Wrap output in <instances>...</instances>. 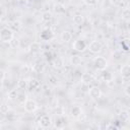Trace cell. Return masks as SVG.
<instances>
[{"mask_svg":"<svg viewBox=\"0 0 130 130\" xmlns=\"http://www.w3.org/2000/svg\"><path fill=\"white\" fill-rule=\"evenodd\" d=\"M0 40L2 43H11L14 40L13 30L9 27H2L0 31Z\"/></svg>","mask_w":130,"mask_h":130,"instance_id":"obj_1","label":"cell"},{"mask_svg":"<svg viewBox=\"0 0 130 130\" xmlns=\"http://www.w3.org/2000/svg\"><path fill=\"white\" fill-rule=\"evenodd\" d=\"M92 63H93V65H94V67L98 69V70H106V68L108 67V60L105 58V57H103V56H98V57H95L94 59H93V61H92Z\"/></svg>","mask_w":130,"mask_h":130,"instance_id":"obj_2","label":"cell"},{"mask_svg":"<svg viewBox=\"0 0 130 130\" xmlns=\"http://www.w3.org/2000/svg\"><path fill=\"white\" fill-rule=\"evenodd\" d=\"M38 103L32 100V99H27V101L23 104V108H24V111L27 112V113H34L35 111L38 110Z\"/></svg>","mask_w":130,"mask_h":130,"instance_id":"obj_3","label":"cell"},{"mask_svg":"<svg viewBox=\"0 0 130 130\" xmlns=\"http://www.w3.org/2000/svg\"><path fill=\"white\" fill-rule=\"evenodd\" d=\"M86 47H87V44H86V42H85L84 40H82V39H77V40H75V41L73 42V44H72V48H73L75 51H77V52H83V51L86 49Z\"/></svg>","mask_w":130,"mask_h":130,"instance_id":"obj_4","label":"cell"},{"mask_svg":"<svg viewBox=\"0 0 130 130\" xmlns=\"http://www.w3.org/2000/svg\"><path fill=\"white\" fill-rule=\"evenodd\" d=\"M87 93H88L89 98L92 100H99L102 95V91H101L100 87H98V86H90L88 88Z\"/></svg>","mask_w":130,"mask_h":130,"instance_id":"obj_5","label":"cell"},{"mask_svg":"<svg viewBox=\"0 0 130 130\" xmlns=\"http://www.w3.org/2000/svg\"><path fill=\"white\" fill-rule=\"evenodd\" d=\"M39 124L42 128H49L52 124V118L49 115H43L39 119Z\"/></svg>","mask_w":130,"mask_h":130,"instance_id":"obj_6","label":"cell"},{"mask_svg":"<svg viewBox=\"0 0 130 130\" xmlns=\"http://www.w3.org/2000/svg\"><path fill=\"white\" fill-rule=\"evenodd\" d=\"M102 49H103V46H102V44H101L99 41H92V42H90V44L88 45V50H89L91 53H93V54L100 53V52L102 51Z\"/></svg>","mask_w":130,"mask_h":130,"instance_id":"obj_7","label":"cell"},{"mask_svg":"<svg viewBox=\"0 0 130 130\" xmlns=\"http://www.w3.org/2000/svg\"><path fill=\"white\" fill-rule=\"evenodd\" d=\"M81 114H82V109H81L80 106L75 105V106L71 107V109H70V115H71L72 118H79L81 116Z\"/></svg>","mask_w":130,"mask_h":130,"instance_id":"obj_8","label":"cell"},{"mask_svg":"<svg viewBox=\"0 0 130 130\" xmlns=\"http://www.w3.org/2000/svg\"><path fill=\"white\" fill-rule=\"evenodd\" d=\"M120 73L121 76L124 78H129L130 77V65L129 64H124L121 66L120 69Z\"/></svg>","mask_w":130,"mask_h":130,"instance_id":"obj_9","label":"cell"},{"mask_svg":"<svg viewBox=\"0 0 130 130\" xmlns=\"http://www.w3.org/2000/svg\"><path fill=\"white\" fill-rule=\"evenodd\" d=\"M70 63L73 66H80L82 64V58L78 55H73L70 58Z\"/></svg>","mask_w":130,"mask_h":130,"instance_id":"obj_10","label":"cell"},{"mask_svg":"<svg viewBox=\"0 0 130 130\" xmlns=\"http://www.w3.org/2000/svg\"><path fill=\"white\" fill-rule=\"evenodd\" d=\"M81 81H82L83 84L88 85L89 83H91V82L93 81V77H92V75H90L89 73H83V74L81 75Z\"/></svg>","mask_w":130,"mask_h":130,"instance_id":"obj_11","label":"cell"},{"mask_svg":"<svg viewBox=\"0 0 130 130\" xmlns=\"http://www.w3.org/2000/svg\"><path fill=\"white\" fill-rule=\"evenodd\" d=\"M61 40L64 43H68L72 40V34L69 30H63L61 34Z\"/></svg>","mask_w":130,"mask_h":130,"instance_id":"obj_12","label":"cell"},{"mask_svg":"<svg viewBox=\"0 0 130 130\" xmlns=\"http://www.w3.org/2000/svg\"><path fill=\"white\" fill-rule=\"evenodd\" d=\"M16 102L18 103V104H20V105H23L26 101H27V95L24 93V92H18L17 93V95H16Z\"/></svg>","mask_w":130,"mask_h":130,"instance_id":"obj_13","label":"cell"},{"mask_svg":"<svg viewBox=\"0 0 130 130\" xmlns=\"http://www.w3.org/2000/svg\"><path fill=\"white\" fill-rule=\"evenodd\" d=\"M65 125H66V121L64 120L63 117H60V116L56 117V119H55V127H57V128H64Z\"/></svg>","mask_w":130,"mask_h":130,"instance_id":"obj_14","label":"cell"},{"mask_svg":"<svg viewBox=\"0 0 130 130\" xmlns=\"http://www.w3.org/2000/svg\"><path fill=\"white\" fill-rule=\"evenodd\" d=\"M73 23L74 24H76V25H81V24H83V22H84V17H83V15L82 14H75L74 16H73Z\"/></svg>","mask_w":130,"mask_h":130,"instance_id":"obj_15","label":"cell"},{"mask_svg":"<svg viewBox=\"0 0 130 130\" xmlns=\"http://www.w3.org/2000/svg\"><path fill=\"white\" fill-rule=\"evenodd\" d=\"M41 38H42L44 41H49L50 39L53 38V32L51 31V29H45V30L42 31Z\"/></svg>","mask_w":130,"mask_h":130,"instance_id":"obj_16","label":"cell"},{"mask_svg":"<svg viewBox=\"0 0 130 130\" xmlns=\"http://www.w3.org/2000/svg\"><path fill=\"white\" fill-rule=\"evenodd\" d=\"M28 49H29V51L31 53H38L40 51V49H41V46H40V44L38 42H32Z\"/></svg>","mask_w":130,"mask_h":130,"instance_id":"obj_17","label":"cell"},{"mask_svg":"<svg viewBox=\"0 0 130 130\" xmlns=\"http://www.w3.org/2000/svg\"><path fill=\"white\" fill-rule=\"evenodd\" d=\"M102 77H103V79H104L105 81H107V82L113 80V75H112V73H111L110 71H105V70H103Z\"/></svg>","mask_w":130,"mask_h":130,"instance_id":"obj_18","label":"cell"},{"mask_svg":"<svg viewBox=\"0 0 130 130\" xmlns=\"http://www.w3.org/2000/svg\"><path fill=\"white\" fill-rule=\"evenodd\" d=\"M53 65H54V67H56V68H61V67H63V65H64V61H63V59H62L61 57H57L56 59H54Z\"/></svg>","mask_w":130,"mask_h":130,"instance_id":"obj_19","label":"cell"},{"mask_svg":"<svg viewBox=\"0 0 130 130\" xmlns=\"http://www.w3.org/2000/svg\"><path fill=\"white\" fill-rule=\"evenodd\" d=\"M121 15H122L123 19H125V20H130V8L125 7V8L122 10Z\"/></svg>","mask_w":130,"mask_h":130,"instance_id":"obj_20","label":"cell"},{"mask_svg":"<svg viewBox=\"0 0 130 130\" xmlns=\"http://www.w3.org/2000/svg\"><path fill=\"white\" fill-rule=\"evenodd\" d=\"M54 10H55L58 14H61V13H64V12H65V8H64V6H63L62 3H57V4L55 5Z\"/></svg>","mask_w":130,"mask_h":130,"instance_id":"obj_21","label":"cell"},{"mask_svg":"<svg viewBox=\"0 0 130 130\" xmlns=\"http://www.w3.org/2000/svg\"><path fill=\"white\" fill-rule=\"evenodd\" d=\"M119 118L122 120V121H127L129 119V113L127 111H122L120 114H119Z\"/></svg>","mask_w":130,"mask_h":130,"instance_id":"obj_22","label":"cell"},{"mask_svg":"<svg viewBox=\"0 0 130 130\" xmlns=\"http://www.w3.org/2000/svg\"><path fill=\"white\" fill-rule=\"evenodd\" d=\"M42 19H43L44 21H50V20L52 19V13H50L49 11L44 12V13L42 14Z\"/></svg>","mask_w":130,"mask_h":130,"instance_id":"obj_23","label":"cell"},{"mask_svg":"<svg viewBox=\"0 0 130 130\" xmlns=\"http://www.w3.org/2000/svg\"><path fill=\"white\" fill-rule=\"evenodd\" d=\"M112 3L117 7H124V0H112Z\"/></svg>","mask_w":130,"mask_h":130,"instance_id":"obj_24","label":"cell"},{"mask_svg":"<svg viewBox=\"0 0 130 130\" xmlns=\"http://www.w3.org/2000/svg\"><path fill=\"white\" fill-rule=\"evenodd\" d=\"M86 5H88V6H92V5H95L96 3H98V1L99 0H82Z\"/></svg>","mask_w":130,"mask_h":130,"instance_id":"obj_25","label":"cell"},{"mask_svg":"<svg viewBox=\"0 0 130 130\" xmlns=\"http://www.w3.org/2000/svg\"><path fill=\"white\" fill-rule=\"evenodd\" d=\"M1 113H2V114L8 113V107H7L5 104H2V106H1Z\"/></svg>","mask_w":130,"mask_h":130,"instance_id":"obj_26","label":"cell"},{"mask_svg":"<svg viewBox=\"0 0 130 130\" xmlns=\"http://www.w3.org/2000/svg\"><path fill=\"white\" fill-rule=\"evenodd\" d=\"M124 91H125V93H126L128 96H130V83H129V84H127V85L125 86Z\"/></svg>","mask_w":130,"mask_h":130,"instance_id":"obj_27","label":"cell"},{"mask_svg":"<svg viewBox=\"0 0 130 130\" xmlns=\"http://www.w3.org/2000/svg\"><path fill=\"white\" fill-rule=\"evenodd\" d=\"M4 77H5V72L1 71V81L2 82H4Z\"/></svg>","mask_w":130,"mask_h":130,"instance_id":"obj_28","label":"cell"},{"mask_svg":"<svg viewBox=\"0 0 130 130\" xmlns=\"http://www.w3.org/2000/svg\"><path fill=\"white\" fill-rule=\"evenodd\" d=\"M127 29L130 31V20H128V23H127Z\"/></svg>","mask_w":130,"mask_h":130,"instance_id":"obj_29","label":"cell"}]
</instances>
